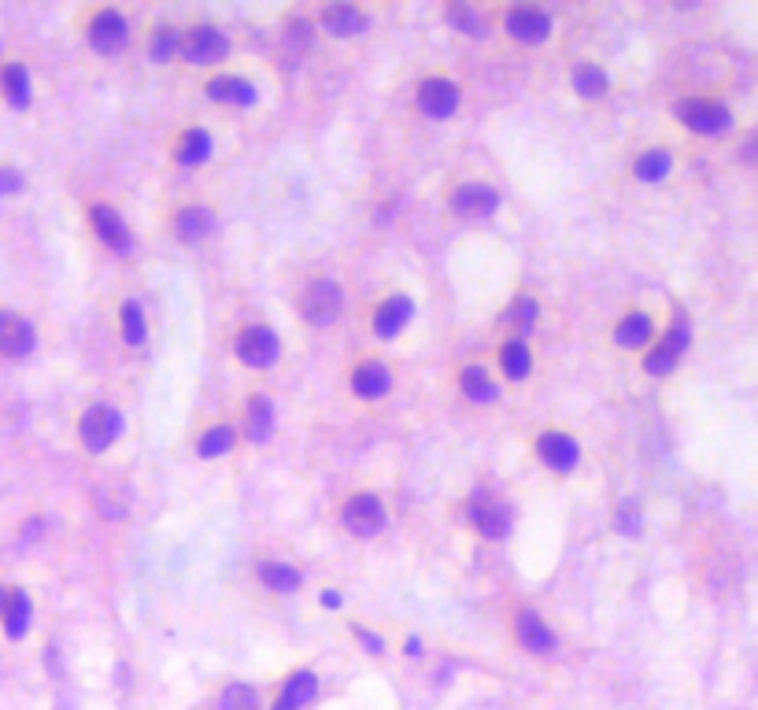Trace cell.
I'll use <instances>...</instances> for the list:
<instances>
[{"mask_svg": "<svg viewBox=\"0 0 758 710\" xmlns=\"http://www.w3.org/2000/svg\"><path fill=\"white\" fill-rule=\"evenodd\" d=\"M322 603H326V607H337L341 600H337V592H326V596H322Z\"/></svg>", "mask_w": 758, "mask_h": 710, "instance_id": "ee69618b", "label": "cell"}, {"mask_svg": "<svg viewBox=\"0 0 758 710\" xmlns=\"http://www.w3.org/2000/svg\"><path fill=\"white\" fill-rule=\"evenodd\" d=\"M574 89L581 93V97H603L607 93V74L596 67V63H581L574 71Z\"/></svg>", "mask_w": 758, "mask_h": 710, "instance_id": "4dcf8cb0", "label": "cell"}, {"mask_svg": "<svg viewBox=\"0 0 758 710\" xmlns=\"http://www.w3.org/2000/svg\"><path fill=\"white\" fill-rule=\"evenodd\" d=\"M215 219H211V211L204 204H189V208L178 211V219H174V230L182 241H200V237H208Z\"/></svg>", "mask_w": 758, "mask_h": 710, "instance_id": "7402d4cb", "label": "cell"}, {"mask_svg": "<svg viewBox=\"0 0 758 710\" xmlns=\"http://www.w3.org/2000/svg\"><path fill=\"white\" fill-rule=\"evenodd\" d=\"M470 522L477 526V533L500 540V537H507V529H511V511H507L500 500H492V496H485V492H477L474 500H470Z\"/></svg>", "mask_w": 758, "mask_h": 710, "instance_id": "52a82bcc", "label": "cell"}, {"mask_svg": "<svg viewBox=\"0 0 758 710\" xmlns=\"http://www.w3.org/2000/svg\"><path fill=\"white\" fill-rule=\"evenodd\" d=\"M270 429H274V404L267 396H252L248 400V437L263 444L270 437Z\"/></svg>", "mask_w": 758, "mask_h": 710, "instance_id": "d4e9b609", "label": "cell"}, {"mask_svg": "<svg viewBox=\"0 0 758 710\" xmlns=\"http://www.w3.org/2000/svg\"><path fill=\"white\" fill-rule=\"evenodd\" d=\"M315 696H318V677L311 670H296V674L285 677V688L278 703H274V710H307L315 703Z\"/></svg>", "mask_w": 758, "mask_h": 710, "instance_id": "9a60e30c", "label": "cell"}, {"mask_svg": "<svg viewBox=\"0 0 758 710\" xmlns=\"http://www.w3.org/2000/svg\"><path fill=\"white\" fill-rule=\"evenodd\" d=\"M0 89H4V100L12 108H26L30 104V74H26L23 63H8L0 71Z\"/></svg>", "mask_w": 758, "mask_h": 710, "instance_id": "603a6c76", "label": "cell"}, {"mask_svg": "<svg viewBox=\"0 0 758 710\" xmlns=\"http://www.w3.org/2000/svg\"><path fill=\"white\" fill-rule=\"evenodd\" d=\"M259 581L274 592H296L300 588V574L285 563H259Z\"/></svg>", "mask_w": 758, "mask_h": 710, "instance_id": "f1b7e54d", "label": "cell"}, {"mask_svg": "<svg viewBox=\"0 0 758 710\" xmlns=\"http://www.w3.org/2000/svg\"><path fill=\"white\" fill-rule=\"evenodd\" d=\"M407 655H422V644H418V640H407Z\"/></svg>", "mask_w": 758, "mask_h": 710, "instance_id": "7bdbcfd3", "label": "cell"}, {"mask_svg": "<svg viewBox=\"0 0 758 710\" xmlns=\"http://www.w3.org/2000/svg\"><path fill=\"white\" fill-rule=\"evenodd\" d=\"M89 219H93V230H97V237L111 248V252H130V248H134V237H130V230H126V222L115 215V208H108V204H93V208H89Z\"/></svg>", "mask_w": 758, "mask_h": 710, "instance_id": "7c38bea8", "label": "cell"}, {"mask_svg": "<svg viewBox=\"0 0 758 710\" xmlns=\"http://www.w3.org/2000/svg\"><path fill=\"white\" fill-rule=\"evenodd\" d=\"M208 152H211V137L204 134V130H189V134H182V141H178V163H185V167H193V163H204L208 160Z\"/></svg>", "mask_w": 758, "mask_h": 710, "instance_id": "f546056e", "label": "cell"}, {"mask_svg": "<svg viewBox=\"0 0 758 710\" xmlns=\"http://www.w3.org/2000/svg\"><path fill=\"white\" fill-rule=\"evenodd\" d=\"M548 30H551V19L544 12H537V8H511V12H507V34L526 41V45L544 41Z\"/></svg>", "mask_w": 758, "mask_h": 710, "instance_id": "2e32d148", "label": "cell"}, {"mask_svg": "<svg viewBox=\"0 0 758 710\" xmlns=\"http://www.w3.org/2000/svg\"><path fill=\"white\" fill-rule=\"evenodd\" d=\"M278 352H282V344H278V337H274L270 326H248V330H241V337H237L241 363H248V367H256V370L274 367Z\"/></svg>", "mask_w": 758, "mask_h": 710, "instance_id": "3957f363", "label": "cell"}, {"mask_svg": "<svg viewBox=\"0 0 758 710\" xmlns=\"http://www.w3.org/2000/svg\"><path fill=\"white\" fill-rule=\"evenodd\" d=\"M389 385H392V378L381 363H359L352 374V389H355V396H363V400H378V396H385Z\"/></svg>", "mask_w": 758, "mask_h": 710, "instance_id": "ffe728a7", "label": "cell"}, {"mask_svg": "<svg viewBox=\"0 0 758 710\" xmlns=\"http://www.w3.org/2000/svg\"><path fill=\"white\" fill-rule=\"evenodd\" d=\"M341 304H344V296L337 285L315 282L304 293V300H300V311H304V319L311 322V326H330V322L341 315Z\"/></svg>", "mask_w": 758, "mask_h": 710, "instance_id": "8992f818", "label": "cell"}, {"mask_svg": "<svg viewBox=\"0 0 758 710\" xmlns=\"http://www.w3.org/2000/svg\"><path fill=\"white\" fill-rule=\"evenodd\" d=\"M537 319V300L533 296H518L507 311V322H518V326H529V322Z\"/></svg>", "mask_w": 758, "mask_h": 710, "instance_id": "74e56055", "label": "cell"}, {"mask_svg": "<svg viewBox=\"0 0 758 710\" xmlns=\"http://www.w3.org/2000/svg\"><path fill=\"white\" fill-rule=\"evenodd\" d=\"M174 49H182L178 34H174V30H167V26H163V30H156V37H152V56H156V60H167Z\"/></svg>", "mask_w": 758, "mask_h": 710, "instance_id": "f35d334b", "label": "cell"}, {"mask_svg": "<svg viewBox=\"0 0 758 710\" xmlns=\"http://www.w3.org/2000/svg\"><path fill=\"white\" fill-rule=\"evenodd\" d=\"M0 622H4V633H8L12 640L26 637V629H30V600H26V592L12 588V600H8V607L0 611Z\"/></svg>", "mask_w": 758, "mask_h": 710, "instance_id": "cb8c5ba5", "label": "cell"}, {"mask_svg": "<svg viewBox=\"0 0 758 710\" xmlns=\"http://www.w3.org/2000/svg\"><path fill=\"white\" fill-rule=\"evenodd\" d=\"M322 26H326L333 37H352L367 30V15L359 12V8H352V4H330V8L322 12Z\"/></svg>", "mask_w": 758, "mask_h": 710, "instance_id": "e0dca14e", "label": "cell"}, {"mask_svg": "<svg viewBox=\"0 0 758 710\" xmlns=\"http://www.w3.org/2000/svg\"><path fill=\"white\" fill-rule=\"evenodd\" d=\"M208 97L226 100V104H252V100H256V89H252V82H245V78H219V82L208 86Z\"/></svg>", "mask_w": 758, "mask_h": 710, "instance_id": "4316f807", "label": "cell"}, {"mask_svg": "<svg viewBox=\"0 0 758 710\" xmlns=\"http://www.w3.org/2000/svg\"><path fill=\"white\" fill-rule=\"evenodd\" d=\"M89 45L97 52H119L126 45V19L115 8H104V12L93 15L89 23Z\"/></svg>", "mask_w": 758, "mask_h": 710, "instance_id": "8fae6325", "label": "cell"}, {"mask_svg": "<svg viewBox=\"0 0 758 710\" xmlns=\"http://www.w3.org/2000/svg\"><path fill=\"white\" fill-rule=\"evenodd\" d=\"M459 385H463L466 400H474V404H489V400H496V385H492V378L481 367H466Z\"/></svg>", "mask_w": 758, "mask_h": 710, "instance_id": "83f0119b", "label": "cell"}, {"mask_svg": "<svg viewBox=\"0 0 758 710\" xmlns=\"http://www.w3.org/2000/svg\"><path fill=\"white\" fill-rule=\"evenodd\" d=\"M500 367L511 381H522L533 370V355H529V348L522 341H507L500 348Z\"/></svg>", "mask_w": 758, "mask_h": 710, "instance_id": "484cf974", "label": "cell"}, {"mask_svg": "<svg viewBox=\"0 0 758 710\" xmlns=\"http://www.w3.org/2000/svg\"><path fill=\"white\" fill-rule=\"evenodd\" d=\"M123 433V415L108 404H93L78 422V437L86 444L89 452H104L115 444V437Z\"/></svg>", "mask_w": 758, "mask_h": 710, "instance_id": "6da1fadb", "label": "cell"}, {"mask_svg": "<svg viewBox=\"0 0 758 710\" xmlns=\"http://www.w3.org/2000/svg\"><path fill=\"white\" fill-rule=\"evenodd\" d=\"M355 633H359V640H363V648H367L370 655H381V651H385V640L381 637H374V633H367V629H355Z\"/></svg>", "mask_w": 758, "mask_h": 710, "instance_id": "60d3db41", "label": "cell"}, {"mask_svg": "<svg viewBox=\"0 0 758 710\" xmlns=\"http://www.w3.org/2000/svg\"><path fill=\"white\" fill-rule=\"evenodd\" d=\"M230 448H233V429H230V426L208 429V433L200 437V444H196V452L204 455V459H211V455H222V452H230Z\"/></svg>", "mask_w": 758, "mask_h": 710, "instance_id": "836d02e7", "label": "cell"}, {"mask_svg": "<svg viewBox=\"0 0 758 710\" xmlns=\"http://www.w3.org/2000/svg\"><path fill=\"white\" fill-rule=\"evenodd\" d=\"M614 526L622 529L625 537H636V533H640V503L625 500L622 507H618V515H614Z\"/></svg>", "mask_w": 758, "mask_h": 710, "instance_id": "d590c367", "label": "cell"}, {"mask_svg": "<svg viewBox=\"0 0 758 710\" xmlns=\"http://www.w3.org/2000/svg\"><path fill=\"white\" fill-rule=\"evenodd\" d=\"M518 644L526 651H533V655H548V651L555 648V633L540 622L537 614L526 611V614H518Z\"/></svg>", "mask_w": 758, "mask_h": 710, "instance_id": "ac0fdd59", "label": "cell"}, {"mask_svg": "<svg viewBox=\"0 0 758 710\" xmlns=\"http://www.w3.org/2000/svg\"><path fill=\"white\" fill-rule=\"evenodd\" d=\"M452 208L459 211V215H466V219H485V215H492V211L500 208V193L485 182H466L455 189Z\"/></svg>", "mask_w": 758, "mask_h": 710, "instance_id": "ba28073f", "label": "cell"}, {"mask_svg": "<svg viewBox=\"0 0 758 710\" xmlns=\"http://www.w3.org/2000/svg\"><path fill=\"white\" fill-rule=\"evenodd\" d=\"M677 119L696 130V134H722L729 126V108L718 100H681L677 104Z\"/></svg>", "mask_w": 758, "mask_h": 710, "instance_id": "277c9868", "label": "cell"}, {"mask_svg": "<svg viewBox=\"0 0 758 710\" xmlns=\"http://www.w3.org/2000/svg\"><path fill=\"white\" fill-rule=\"evenodd\" d=\"M19 189H23V178H19V171H12V167H0V196L19 193Z\"/></svg>", "mask_w": 758, "mask_h": 710, "instance_id": "ab89813d", "label": "cell"}, {"mask_svg": "<svg viewBox=\"0 0 758 710\" xmlns=\"http://www.w3.org/2000/svg\"><path fill=\"white\" fill-rule=\"evenodd\" d=\"M448 19H452V23L459 26L463 34H474V37L485 34V30H481V19H477V12H470L466 4H455L452 12H448Z\"/></svg>", "mask_w": 758, "mask_h": 710, "instance_id": "8d00e7d4", "label": "cell"}, {"mask_svg": "<svg viewBox=\"0 0 758 710\" xmlns=\"http://www.w3.org/2000/svg\"><path fill=\"white\" fill-rule=\"evenodd\" d=\"M226 52H230V41H226V34L215 30V26H193V30L182 37V56L189 63H200V67L222 63Z\"/></svg>", "mask_w": 758, "mask_h": 710, "instance_id": "7a4b0ae2", "label": "cell"}, {"mask_svg": "<svg viewBox=\"0 0 758 710\" xmlns=\"http://www.w3.org/2000/svg\"><path fill=\"white\" fill-rule=\"evenodd\" d=\"M651 337H655V322H651V315H640V311L625 315L614 326V344H622V348H644Z\"/></svg>", "mask_w": 758, "mask_h": 710, "instance_id": "44dd1931", "label": "cell"}, {"mask_svg": "<svg viewBox=\"0 0 758 710\" xmlns=\"http://www.w3.org/2000/svg\"><path fill=\"white\" fill-rule=\"evenodd\" d=\"M123 341L126 344H145V315L134 300L123 304Z\"/></svg>", "mask_w": 758, "mask_h": 710, "instance_id": "e575fe53", "label": "cell"}, {"mask_svg": "<svg viewBox=\"0 0 758 710\" xmlns=\"http://www.w3.org/2000/svg\"><path fill=\"white\" fill-rule=\"evenodd\" d=\"M744 160H751V163L758 160V134L751 137V141H747V145H744Z\"/></svg>", "mask_w": 758, "mask_h": 710, "instance_id": "b9f144b4", "label": "cell"}, {"mask_svg": "<svg viewBox=\"0 0 758 710\" xmlns=\"http://www.w3.org/2000/svg\"><path fill=\"white\" fill-rule=\"evenodd\" d=\"M407 319H411V300L407 296H389L374 315V333L378 337H396L407 326Z\"/></svg>", "mask_w": 758, "mask_h": 710, "instance_id": "d6986e66", "label": "cell"}, {"mask_svg": "<svg viewBox=\"0 0 758 710\" xmlns=\"http://www.w3.org/2000/svg\"><path fill=\"white\" fill-rule=\"evenodd\" d=\"M685 348H688V326L685 322H677V326H673V330L666 333L648 355H644V370H648V374H670Z\"/></svg>", "mask_w": 758, "mask_h": 710, "instance_id": "30bf717a", "label": "cell"}, {"mask_svg": "<svg viewBox=\"0 0 758 710\" xmlns=\"http://www.w3.org/2000/svg\"><path fill=\"white\" fill-rule=\"evenodd\" d=\"M344 526L352 529L355 537H374L385 526V507H381L378 496L370 492H359L352 500L344 503Z\"/></svg>", "mask_w": 758, "mask_h": 710, "instance_id": "5b68a950", "label": "cell"}, {"mask_svg": "<svg viewBox=\"0 0 758 710\" xmlns=\"http://www.w3.org/2000/svg\"><path fill=\"white\" fill-rule=\"evenodd\" d=\"M219 710H259V696L252 685H230L222 692Z\"/></svg>", "mask_w": 758, "mask_h": 710, "instance_id": "d6a6232c", "label": "cell"}, {"mask_svg": "<svg viewBox=\"0 0 758 710\" xmlns=\"http://www.w3.org/2000/svg\"><path fill=\"white\" fill-rule=\"evenodd\" d=\"M418 108L426 111L429 119H448L455 108H459V89L448 82V78H429L418 89Z\"/></svg>", "mask_w": 758, "mask_h": 710, "instance_id": "4fadbf2b", "label": "cell"}, {"mask_svg": "<svg viewBox=\"0 0 758 710\" xmlns=\"http://www.w3.org/2000/svg\"><path fill=\"white\" fill-rule=\"evenodd\" d=\"M34 344H37V333L23 315L0 311V352L12 355V359H23V355L34 352Z\"/></svg>", "mask_w": 758, "mask_h": 710, "instance_id": "9c48e42d", "label": "cell"}, {"mask_svg": "<svg viewBox=\"0 0 758 710\" xmlns=\"http://www.w3.org/2000/svg\"><path fill=\"white\" fill-rule=\"evenodd\" d=\"M537 452H540V459H544L551 470H559V474L574 470L577 459H581L577 441L574 437H566V433H544V437L537 441Z\"/></svg>", "mask_w": 758, "mask_h": 710, "instance_id": "5bb4252c", "label": "cell"}, {"mask_svg": "<svg viewBox=\"0 0 758 710\" xmlns=\"http://www.w3.org/2000/svg\"><path fill=\"white\" fill-rule=\"evenodd\" d=\"M670 174V156L662 148H648L640 160H636V178L640 182H662Z\"/></svg>", "mask_w": 758, "mask_h": 710, "instance_id": "1f68e13d", "label": "cell"}]
</instances>
